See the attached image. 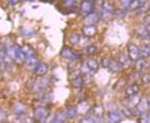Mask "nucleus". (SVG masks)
I'll list each match as a JSON object with an SVG mask.
<instances>
[{
    "instance_id": "obj_1",
    "label": "nucleus",
    "mask_w": 150,
    "mask_h": 123,
    "mask_svg": "<svg viewBox=\"0 0 150 123\" xmlns=\"http://www.w3.org/2000/svg\"><path fill=\"white\" fill-rule=\"evenodd\" d=\"M94 6H95V2L93 0H84L80 6V14L86 17L94 11Z\"/></svg>"
},
{
    "instance_id": "obj_2",
    "label": "nucleus",
    "mask_w": 150,
    "mask_h": 123,
    "mask_svg": "<svg viewBox=\"0 0 150 123\" xmlns=\"http://www.w3.org/2000/svg\"><path fill=\"white\" fill-rule=\"evenodd\" d=\"M34 116L37 120H39L41 122L47 121L48 117L50 116V112L44 106H39V107L35 108L34 110Z\"/></svg>"
},
{
    "instance_id": "obj_3",
    "label": "nucleus",
    "mask_w": 150,
    "mask_h": 123,
    "mask_svg": "<svg viewBox=\"0 0 150 123\" xmlns=\"http://www.w3.org/2000/svg\"><path fill=\"white\" fill-rule=\"evenodd\" d=\"M128 51V57H129L130 61H136L140 57L139 54V47L134 43H129L127 47Z\"/></svg>"
},
{
    "instance_id": "obj_4",
    "label": "nucleus",
    "mask_w": 150,
    "mask_h": 123,
    "mask_svg": "<svg viewBox=\"0 0 150 123\" xmlns=\"http://www.w3.org/2000/svg\"><path fill=\"white\" fill-rule=\"evenodd\" d=\"M82 33L87 38H91L97 33V27L95 24H85L82 27Z\"/></svg>"
},
{
    "instance_id": "obj_5",
    "label": "nucleus",
    "mask_w": 150,
    "mask_h": 123,
    "mask_svg": "<svg viewBox=\"0 0 150 123\" xmlns=\"http://www.w3.org/2000/svg\"><path fill=\"white\" fill-rule=\"evenodd\" d=\"M71 81H72V85L76 88H81L84 85V79L82 75L80 74V72L78 71H74L71 73Z\"/></svg>"
},
{
    "instance_id": "obj_6",
    "label": "nucleus",
    "mask_w": 150,
    "mask_h": 123,
    "mask_svg": "<svg viewBox=\"0 0 150 123\" xmlns=\"http://www.w3.org/2000/svg\"><path fill=\"white\" fill-rule=\"evenodd\" d=\"M33 72L37 76H44L48 72V65L44 62H36Z\"/></svg>"
},
{
    "instance_id": "obj_7",
    "label": "nucleus",
    "mask_w": 150,
    "mask_h": 123,
    "mask_svg": "<svg viewBox=\"0 0 150 123\" xmlns=\"http://www.w3.org/2000/svg\"><path fill=\"white\" fill-rule=\"evenodd\" d=\"M50 85V80L48 78H41L40 80L35 81L34 90L35 92H42Z\"/></svg>"
},
{
    "instance_id": "obj_8",
    "label": "nucleus",
    "mask_w": 150,
    "mask_h": 123,
    "mask_svg": "<svg viewBox=\"0 0 150 123\" xmlns=\"http://www.w3.org/2000/svg\"><path fill=\"white\" fill-rule=\"evenodd\" d=\"M116 59H117L116 61H117L118 63L121 65L122 68H127V67L130 65V59H129V57H128L127 55H125L124 53H122V52L118 53L117 58H116Z\"/></svg>"
},
{
    "instance_id": "obj_9",
    "label": "nucleus",
    "mask_w": 150,
    "mask_h": 123,
    "mask_svg": "<svg viewBox=\"0 0 150 123\" xmlns=\"http://www.w3.org/2000/svg\"><path fill=\"white\" fill-rule=\"evenodd\" d=\"M60 56L64 59H73L75 57H78L76 55H74L73 51H72V49L69 46H64L62 48L61 51H60Z\"/></svg>"
},
{
    "instance_id": "obj_10",
    "label": "nucleus",
    "mask_w": 150,
    "mask_h": 123,
    "mask_svg": "<svg viewBox=\"0 0 150 123\" xmlns=\"http://www.w3.org/2000/svg\"><path fill=\"white\" fill-rule=\"evenodd\" d=\"M14 59L16 60L17 63H22L25 61V54L23 53L21 47L19 46H14Z\"/></svg>"
},
{
    "instance_id": "obj_11",
    "label": "nucleus",
    "mask_w": 150,
    "mask_h": 123,
    "mask_svg": "<svg viewBox=\"0 0 150 123\" xmlns=\"http://www.w3.org/2000/svg\"><path fill=\"white\" fill-rule=\"evenodd\" d=\"M67 118H68V116H67V112L65 111V110H58L56 112V114L54 115V118H53L52 121L55 123H62V122H64Z\"/></svg>"
},
{
    "instance_id": "obj_12",
    "label": "nucleus",
    "mask_w": 150,
    "mask_h": 123,
    "mask_svg": "<svg viewBox=\"0 0 150 123\" xmlns=\"http://www.w3.org/2000/svg\"><path fill=\"white\" fill-rule=\"evenodd\" d=\"M91 113H92V116L95 118V120L99 119V118L103 117L104 115V107L101 105L94 106L91 108Z\"/></svg>"
},
{
    "instance_id": "obj_13",
    "label": "nucleus",
    "mask_w": 150,
    "mask_h": 123,
    "mask_svg": "<svg viewBox=\"0 0 150 123\" xmlns=\"http://www.w3.org/2000/svg\"><path fill=\"white\" fill-rule=\"evenodd\" d=\"M85 63H86L87 66H88L89 70L91 71V73L92 74L96 73V72L99 70V64L94 58H88Z\"/></svg>"
},
{
    "instance_id": "obj_14",
    "label": "nucleus",
    "mask_w": 150,
    "mask_h": 123,
    "mask_svg": "<svg viewBox=\"0 0 150 123\" xmlns=\"http://www.w3.org/2000/svg\"><path fill=\"white\" fill-rule=\"evenodd\" d=\"M137 33L140 37L144 38V39H149V26L144 25H140L137 28Z\"/></svg>"
},
{
    "instance_id": "obj_15",
    "label": "nucleus",
    "mask_w": 150,
    "mask_h": 123,
    "mask_svg": "<svg viewBox=\"0 0 150 123\" xmlns=\"http://www.w3.org/2000/svg\"><path fill=\"white\" fill-rule=\"evenodd\" d=\"M107 118L110 122L115 123V122H119L122 119V114L118 111H110L108 113Z\"/></svg>"
},
{
    "instance_id": "obj_16",
    "label": "nucleus",
    "mask_w": 150,
    "mask_h": 123,
    "mask_svg": "<svg viewBox=\"0 0 150 123\" xmlns=\"http://www.w3.org/2000/svg\"><path fill=\"white\" fill-rule=\"evenodd\" d=\"M139 92V86L137 84H130L129 86H127L125 89V95L126 96H132L136 95Z\"/></svg>"
},
{
    "instance_id": "obj_17",
    "label": "nucleus",
    "mask_w": 150,
    "mask_h": 123,
    "mask_svg": "<svg viewBox=\"0 0 150 123\" xmlns=\"http://www.w3.org/2000/svg\"><path fill=\"white\" fill-rule=\"evenodd\" d=\"M128 99L126 101V107L128 108H132V107H136L137 104L140 102V98L136 95H132V96H128Z\"/></svg>"
},
{
    "instance_id": "obj_18",
    "label": "nucleus",
    "mask_w": 150,
    "mask_h": 123,
    "mask_svg": "<svg viewBox=\"0 0 150 123\" xmlns=\"http://www.w3.org/2000/svg\"><path fill=\"white\" fill-rule=\"evenodd\" d=\"M135 62V69H136L137 72H141L143 71L147 66V62H146V59L145 58H142V57H139L138 59L136 60Z\"/></svg>"
},
{
    "instance_id": "obj_19",
    "label": "nucleus",
    "mask_w": 150,
    "mask_h": 123,
    "mask_svg": "<svg viewBox=\"0 0 150 123\" xmlns=\"http://www.w3.org/2000/svg\"><path fill=\"white\" fill-rule=\"evenodd\" d=\"M26 110H27L26 105L23 104V103H21V102H18V103H16V104L14 105V112H15L18 116H21V115L25 114Z\"/></svg>"
},
{
    "instance_id": "obj_20",
    "label": "nucleus",
    "mask_w": 150,
    "mask_h": 123,
    "mask_svg": "<svg viewBox=\"0 0 150 123\" xmlns=\"http://www.w3.org/2000/svg\"><path fill=\"white\" fill-rule=\"evenodd\" d=\"M149 105H150V103H149V100H148V99L140 100V102L138 103V104H137L136 108L139 110V112H140V113H143V112L148 111Z\"/></svg>"
},
{
    "instance_id": "obj_21",
    "label": "nucleus",
    "mask_w": 150,
    "mask_h": 123,
    "mask_svg": "<svg viewBox=\"0 0 150 123\" xmlns=\"http://www.w3.org/2000/svg\"><path fill=\"white\" fill-rule=\"evenodd\" d=\"M85 18L87 24H95L99 20V18H100V15L98 13H96V12H92L89 15H87Z\"/></svg>"
},
{
    "instance_id": "obj_22",
    "label": "nucleus",
    "mask_w": 150,
    "mask_h": 123,
    "mask_svg": "<svg viewBox=\"0 0 150 123\" xmlns=\"http://www.w3.org/2000/svg\"><path fill=\"white\" fill-rule=\"evenodd\" d=\"M67 116L70 119H75L77 116H78V109H77L75 106L73 105H69L68 107H67Z\"/></svg>"
},
{
    "instance_id": "obj_23",
    "label": "nucleus",
    "mask_w": 150,
    "mask_h": 123,
    "mask_svg": "<svg viewBox=\"0 0 150 123\" xmlns=\"http://www.w3.org/2000/svg\"><path fill=\"white\" fill-rule=\"evenodd\" d=\"M108 68H109L112 72H114V73H119V72L122 70L121 65L118 63L116 60H111V59H110V63H109Z\"/></svg>"
},
{
    "instance_id": "obj_24",
    "label": "nucleus",
    "mask_w": 150,
    "mask_h": 123,
    "mask_svg": "<svg viewBox=\"0 0 150 123\" xmlns=\"http://www.w3.org/2000/svg\"><path fill=\"white\" fill-rule=\"evenodd\" d=\"M139 54L142 58H148L150 55V47L148 44H144L139 48Z\"/></svg>"
},
{
    "instance_id": "obj_25",
    "label": "nucleus",
    "mask_w": 150,
    "mask_h": 123,
    "mask_svg": "<svg viewBox=\"0 0 150 123\" xmlns=\"http://www.w3.org/2000/svg\"><path fill=\"white\" fill-rule=\"evenodd\" d=\"M140 6H141V0H131L127 8L130 11H135L137 9H139Z\"/></svg>"
},
{
    "instance_id": "obj_26",
    "label": "nucleus",
    "mask_w": 150,
    "mask_h": 123,
    "mask_svg": "<svg viewBox=\"0 0 150 123\" xmlns=\"http://www.w3.org/2000/svg\"><path fill=\"white\" fill-rule=\"evenodd\" d=\"M21 49H22L23 53L25 54V57L26 56H31V55H35L34 49H33L31 46H29V45H23V46L21 47Z\"/></svg>"
},
{
    "instance_id": "obj_27",
    "label": "nucleus",
    "mask_w": 150,
    "mask_h": 123,
    "mask_svg": "<svg viewBox=\"0 0 150 123\" xmlns=\"http://www.w3.org/2000/svg\"><path fill=\"white\" fill-rule=\"evenodd\" d=\"M69 41H70V43H72V44H74V45L78 44L79 41H80V36L76 32L71 33L69 36Z\"/></svg>"
},
{
    "instance_id": "obj_28",
    "label": "nucleus",
    "mask_w": 150,
    "mask_h": 123,
    "mask_svg": "<svg viewBox=\"0 0 150 123\" xmlns=\"http://www.w3.org/2000/svg\"><path fill=\"white\" fill-rule=\"evenodd\" d=\"M150 121V115L148 112H143L139 115V118H138V122L140 123H149Z\"/></svg>"
},
{
    "instance_id": "obj_29",
    "label": "nucleus",
    "mask_w": 150,
    "mask_h": 123,
    "mask_svg": "<svg viewBox=\"0 0 150 123\" xmlns=\"http://www.w3.org/2000/svg\"><path fill=\"white\" fill-rule=\"evenodd\" d=\"M26 64L29 65V66H34L37 62V59H36V55H31V56H26L25 57V61Z\"/></svg>"
},
{
    "instance_id": "obj_30",
    "label": "nucleus",
    "mask_w": 150,
    "mask_h": 123,
    "mask_svg": "<svg viewBox=\"0 0 150 123\" xmlns=\"http://www.w3.org/2000/svg\"><path fill=\"white\" fill-rule=\"evenodd\" d=\"M97 51H98V48L95 45H90V46L86 48V53L88 55H94L97 53Z\"/></svg>"
},
{
    "instance_id": "obj_31",
    "label": "nucleus",
    "mask_w": 150,
    "mask_h": 123,
    "mask_svg": "<svg viewBox=\"0 0 150 123\" xmlns=\"http://www.w3.org/2000/svg\"><path fill=\"white\" fill-rule=\"evenodd\" d=\"M81 71H82V73H83L84 75H90V74H92V73H91V71L89 70V68H88V66L86 65V63H83V64H82V66H81Z\"/></svg>"
},
{
    "instance_id": "obj_32",
    "label": "nucleus",
    "mask_w": 150,
    "mask_h": 123,
    "mask_svg": "<svg viewBox=\"0 0 150 123\" xmlns=\"http://www.w3.org/2000/svg\"><path fill=\"white\" fill-rule=\"evenodd\" d=\"M109 63H110V59L107 58V57H104V58H102V60H101V66H102L103 68H108Z\"/></svg>"
},
{
    "instance_id": "obj_33",
    "label": "nucleus",
    "mask_w": 150,
    "mask_h": 123,
    "mask_svg": "<svg viewBox=\"0 0 150 123\" xmlns=\"http://www.w3.org/2000/svg\"><path fill=\"white\" fill-rule=\"evenodd\" d=\"M122 115H124V116H126V117H131L132 116V114H131V110H130V108H128V107H125L124 109L122 110V113H121Z\"/></svg>"
},
{
    "instance_id": "obj_34",
    "label": "nucleus",
    "mask_w": 150,
    "mask_h": 123,
    "mask_svg": "<svg viewBox=\"0 0 150 123\" xmlns=\"http://www.w3.org/2000/svg\"><path fill=\"white\" fill-rule=\"evenodd\" d=\"M95 121V118H94L93 116H90V115H89V116H85V117H83L82 118V119L80 120V122H94Z\"/></svg>"
},
{
    "instance_id": "obj_35",
    "label": "nucleus",
    "mask_w": 150,
    "mask_h": 123,
    "mask_svg": "<svg viewBox=\"0 0 150 123\" xmlns=\"http://www.w3.org/2000/svg\"><path fill=\"white\" fill-rule=\"evenodd\" d=\"M64 4L68 7H73L75 5V0H64Z\"/></svg>"
},
{
    "instance_id": "obj_36",
    "label": "nucleus",
    "mask_w": 150,
    "mask_h": 123,
    "mask_svg": "<svg viewBox=\"0 0 150 123\" xmlns=\"http://www.w3.org/2000/svg\"><path fill=\"white\" fill-rule=\"evenodd\" d=\"M115 14H116V16L117 17H124L125 15H126V11H124V10H118V11H116L115 12Z\"/></svg>"
},
{
    "instance_id": "obj_37",
    "label": "nucleus",
    "mask_w": 150,
    "mask_h": 123,
    "mask_svg": "<svg viewBox=\"0 0 150 123\" xmlns=\"http://www.w3.org/2000/svg\"><path fill=\"white\" fill-rule=\"evenodd\" d=\"M130 1H131V0H120V3H121V5H122L123 8L126 9L127 7H128V5H129Z\"/></svg>"
},
{
    "instance_id": "obj_38",
    "label": "nucleus",
    "mask_w": 150,
    "mask_h": 123,
    "mask_svg": "<svg viewBox=\"0 0 150 123\" xmlns=\"http://www.w3.org/2000/svg\"><path fill=\"white\" fill-rule=\"evenodd\" d=\"M141 79H142V81H143V83L148 84L149 83V74L146 73V74H144V75H142Z\"/></svg>"
},
{
    "instance_id": "obj_39",
    "label": "nucleus",
    "mask_w": 150,
    "mask_h": 123,
    "mask_svg": "<svg viewBox=\"0 0 150 123\" xmlns=\"http://www.w3.org/2000/svg\"><path fill=\"white\" fill-rule=\"evenodd\" d=\"M6 118V113L3 111V110L0 109V121H2V120H4Z\"/></svg>"
},
{
    "instance_id": "obj_40",
    "label": "nucleus",
    "mask_w": 150,
    "mask_h": 123,
    "mask_svg": "<svg viewBox=\"0 0 150 123\" xmlns=\"http://www.w3.org/2000/svg\"><path fill=\"white\" fill-rule=\"evenodd\" d=\"M5 63H4V61L2 60L1 58H0V70H3L4 68H5Z\"/></svg>"
},
{
    "instance_id": "obj_41",
    "label": "nucleus",
    "mask_w": 150,
    "mask_h": 123,
    "mask_svg": "<svg viewBox=\"0 0 150 123\" xmlns=\"http://www.w3.org/2000/svg\"><path fill=\"white\" fill-rule=\"evenodd\" d=\"M150 16H149V14H147L146 15V17H145V25L146 26H149V24H150Z\"/></svg>"
},
{
    "instance_id": "obj_42",
    "label": "nucleus",
    "mask_w": 150,
    "mask_h": 123,
    "mask_svg": "<svg viewBox=\"0 0 150 123\" xmlns=\"http://www.w3.org/2000/svg\"><path fill=\"white\" fill-rule=\"evenodd\" d=\"M17 2H18V0H9V3H10L11 5H15Z\"/></svg>"
}]
</instances>
